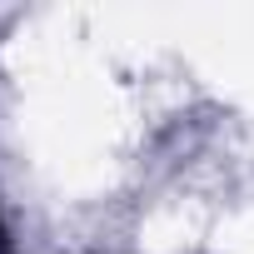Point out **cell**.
<instances>
[{
	"mask_svg": "<svg viewBox=\"0 0 254 254\" xmlns=\"http://www.w3.org/2000/svg\"><path fill=\"white\" fill-rule=\"evenodd\" d=\"M0 254H15V244H10V229H5V219H0Z\"/></svg>",
	"mask_w": 254,
	"mask_h": 254,
	"instance_id": "6da1fadb",
	"label": "cell"
}]
</instances>
